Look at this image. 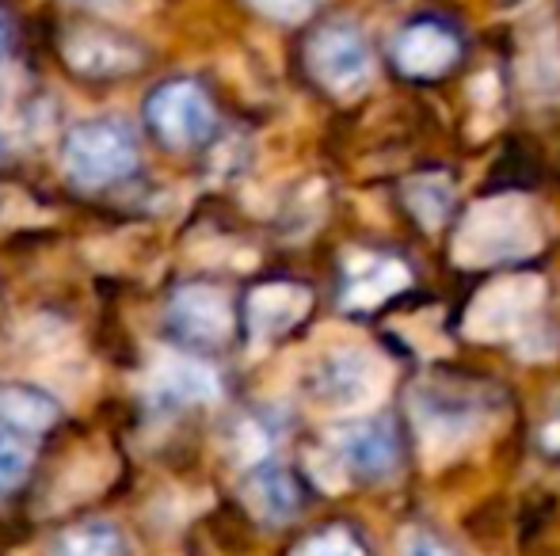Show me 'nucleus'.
<instances>
[{"instance_id": "1", "label": "nucleus", "mask_w": 560, "mask_h": 556, "mask_svg": "<svg viewBox=\"0 0 560 556\" xmlns=\"http://www.w3.org/2000/svg\"><path fill=\"white\" fill-rule=\"evenodd\" d=\"M538 210L518 194L485 199L465 214L454 237V263L462 268H500L526 260L541 248Z\"/></svg>"}, {"instance_id": "2", "label": "nucleus", "mask_w": 560, "mask_h": 556, "mask_svg": "<svg viewBox=\"0 0 560 556\" xmlns=\"http://www.w3.org/2000/svg\"><path fill=\"white\" fill-rule=\"evenodd\" d=\"M310 401L328 412H354L374 409L389 389V363L377 351L359 347V343H339L325 351L310 370Z\"/></svg>"}, {"instance_id": "3", "label": "nucleus", "mask_w": 560, "mask_h": 556, "mask_svg": "<svg viewBox=\"0 0 560 556\" xmlns=\"http://www.w3.org/2000/svg\"><path fill=\"white\" fill-rule=\"evenodd\" d=\"M61 164L69 179L81 187H107L122 184L138 171L141 149L138 138L118 119H89L77 122L61 141Z\"/></svg>"}, {"instance_id": "4", "label": "nucleus", "mask_w": 560, "mask_h": 556, "mask_svg": "<svg viewBox=\"0 0 560 556\" xmlns=\"http://www.w3.org/2000/svg\"><path fill=\"white\" fill-rule=\"evenodd\" d=\"M546 301V282L538 275H508L495 279L472 297L465 312V335L477 343H503L526 332L534 312Z\"/></svg>"}, {"instance_id": "5", "label": "nucleus", "mask_w": 560, "mask_h": 556, "mask_svg": "<svg viewBox=\"0 0 560 556\" xmlns=\"http://www.w3.org/2000/svg\"><path fill=\"white\" fill-rule=\"evenodd\" d=\"M145 127L168 149H199L214 134L218 115L210 96L195 81H168L149 92Z\"/></svg>"}, {"instance_id": "6", "label": "nucleus", "mask_w": 560, "mask_h": 556, "mask_svg": "<svg viewBox=\"0 0 560 556\" xmlns=\"http://www.w3.org/2000/svg\"><path fill=\"white\" fill-rule=\"evenodd\" d=\"M61 61L84 81H118L145 66V46L118 27H69L61 35Z\"/></svg>"}, {"instance_id": "7", "label": "nucleus", "mask_w": 560, "mask_h": 556, "mask_svg": "<svg viewBox=\"0 0 560 556\" xmlns=\"http://www.w3.org/2000/svg\"><path fill=\"white\" fill-rule=\"evenodd\" d=\"M412 416H416V430H420L423 446H428L431 453H454L457 446L469 442L488 419L477 397L457 393V389H443V386L416 389Z\"/></svg>"}, {"instance_id": "8", "label": "nucleus", "mask_w": 560, "mask_h": 556, "mask_svg": "<svg viewBox=\"0 0 560 556\" xmlns=\"http://www.w3.org/2000/svg\"><path fill=\"white\" fill-rule=\"evenodd\" d=\"M310 69L328 92L351 99L374 76V61L362 43V35L347 23H332V27H320L310 43Z\"/></svg>"}, {"instance_id": "9", "label": "nucleus", "mask_w": 560, "mask_h": 556, "mask_svg": "<svg viewBox=\"0 0 560 556\" xmlns=\"http://www.w3.org/2000/svg\"><path fill=\"white\" fill-rule=\"evenodd\" d=\"M168 328L184 343L195 347H222L233 335V301L222 286L214 282H187L172 294L168 312H164Z\"/></svg>"}, {"instance_id": "10", "label": "nucleus", "mask_w": 560, "mask_h": 556, "mask_svg": "<svg viewBox=\"0 0 560 556\" xmlns=\"http://www.w3.org/2000/svg\"><path fill=\"white\" fill-rule=\"evenodd\" d=\"M336 458L366 481H385L397 469V435L385 419H359L336 430Z\"/></svg>"}, {"instance_id": "11", "label": "nucleus", "mask_w": 560, "mask_h": 556, "mask_svg": "<svg viewBox=\"0 0 560 556\" xmlns=\"http://www.w3.org/2000/svg\"><path fill=\"white\" fill-rule=\"evenodd\" d=\"M310 312V289L294 282H267L248 294V332L256 343L287 335Z\"/></svg>"}, {"instance_id": "12", "label": "nucleus", "mask_w": 560, "mask_h": 556, "mask_svg": "<svg viewBox=\"0 0 560 556\" xmlns=\"http://www.w3.org/2000/svg\"><path fill=\"white\" fill-rule=\"evenodd\" d=\"M412 282L405 263L385 260V256H354L343 275V305L347 309H374L389 301L393 294Z\"/></svg>"}, {"instance_id": "13", "label": "nucleus", "mask_w": 560, "mask_h": 556, "mask_svg": "<svg viewBox=\"0 0 560 556\" xmlns=\"http://www.w3.org/2000/svg\"><path fill=\"white\" fill-rule=\"evenodd\" d=\"M393 58L408 76H439L454 66L457 38L439 23H416L393 46Z\"/></svg>"}, {"instance_id": "14", "label": "nucleus", "mask_w": 560, "mask_h": 556, "mask_svg": "<svg viewBox=\"0 0 560 556\" xmlns=\"http://www.w3.org/2000/svg\"><path fill=\"white\" fill-rule=\"evenodd\" d=\"M244 504L252 507V514L264 522H290L298 514V484L287 469L279 465H259L256 473L244 481Z\"/></svg>"}, {"instance_id": "15", "label": "nucleus", "mask_w": 560, "mask_h": 556, "mask_svg": "<svg viewBox=\"0 0 560 556\" xmlns=\"http://www.w3.org/2000/svg\"><path fill=\"white\" fill-rule=\"evenodd\" d=\"M153 389L172 404H191V401H214L222 393L214 370L195 358H161V366L153 370Z\"/></svg>"}, {"instance_id": "16", "label": "nucleus", "mask_w": 560, "mask_h": 556, "mask_svg": "<svg viewBox=\"0 0 560 556\" xmlns=\"http://www.w3.org/2000/svg\"><path fill=\"white\" fill-rule=\"evenodd\" d=\"M58 416H61L58 401H54L50 393H43V389H35V386H0V419H4L8 427L35 435V430L54 427Z\"/></svg>"}, {"instance_id": "17", "label": "nucleus", "mask_w": 560, "mask_h": 556, "mask_svg": "<svg viewBox=\"0 0 560 556\" xmlns=\"http://www.w3.org/2000/svg\"><path fill=\"white\" fill-rule=\"evenodd\" d=\"M50 556H130V545L115 522L92 519L61 530L50 542Z\"/></svg>"}, {"instance_id": "18", "label": "nucleus", "mask_w": 560, "mask_h": 556, "mask_svg": "<svg viewBox=\"0 0 560 556\" xmlns=\"http://www.w3.org/2000/svg\"><path fill=\"white\" fill-rule=\"evenodd\" d=\"M405 202L423 229H439L454 206V184L446 176H416L405 184Z\"/></svg>"}, {"instance_id": "19", "label": "nucleus", "mask_w": 560, "mask_h": 556, "mask_svg": "<svg viewBox=\"0 0 560 556\" xmlns=\"http://www.w3.org/2000/svg\"><path fill=\"white\" fill-rule=\"evenodd\" d=\"M294 556H366V553H362V545L347 530H320V534L305 537L294 549Z\"/></svg>"}, {"instance_id": "20", "label": "nucleus", "mask_w": 560, "mask_h": 556, "mask_svg": "<svg viewBox=\"0 0 560 556\" xmlns=\"http://www.w3.org/2000/svg\"><path fill=\"white\" fill-rule=\"evenodd\" d=\"M31 469V453L27 446L12 442V438H0V496L12 488H20L23 476Z\"/></svg>"}, {"instance_id": "21", "label": "nucleus", "mask_w": 560, "mask_h": 556, "mask_svg": "<svg viewBox=\"0 0 560 556\" xmlns=\"http://www.w3.org/2000/svg\"><path fill=\"white\" fill-rule=\"evenodd\" d=\"M256 12H264L267 20H279V23H302L313 15V8L320 0H248Z\"/></svg>"}, {"instance_id": "22", "label": "nucleus", "mask_w": 560, "mask_h": 556, "mask_svg": "<svg viewBox=\"0 0 560 556\" xmlns=\"http://www.w3.org/2000/svg\"><path fill=\"white\" fill-rule=\"evenodd\" d=\"M400 556H450V549L443 542H435L431 534H423V530H412V534L400 542Z\"/></svg>"}, {"instance_id": "23", "label": "nucleus", "mask_w": 560, "mask_h": 556, "mask_svg": "<svg viewBox=\"0 0 560 556\" xmlns=\"http://www.w3.org/2000/svg\"><path fill=\"white\" fill-rule=\"evenodd\" d=\"M8 46H12V20H8V12L0 8V58L8 54Z\"/></svg>"}, {"instance_id": "24", "label": "nucleus", "mask_w": 560, "mask_h": 556, "mask_svg": "<svg viewBox=\"0 0 560 556\" xmlns=\"http://www.w3.org/2000/svg\"><path fill=\"white\" fill-rule=\"evenodd\" d=\"M541 442H546V450H557L560 453V419L549 423V427L541 430Z\"/></svg>"}, {"instance_id": "25", "label": "nucleus", "mask_w": 560, "mask_h": 556, "mask_svg": "<svg viewBox=\"0 0 560 556\" xmlns=\"http://www.w3.org/2000/svg\"><path fill=\"white\" fill-rule=\"evenodd\" d=\"M0 156H4V138H0Z\"/></svg>"}, {"instance_id": "26", "label": "nucleus", "mask_w": 560, "mask_h": 556, "mask_svg": "<svg viewBox=\"0 0 560 556\" xmlns=\"http://www.w3.org/2000/svg\"><path fill=\"white\" fill-rule=\"evenodd\" d=\"M92 4H107V0H92Z\"/></svg>"}]
</instances>
